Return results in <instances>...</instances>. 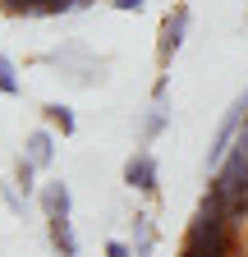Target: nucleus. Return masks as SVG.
Instances as JSON below:
<instances>
[{
	"label": "nucleus",
	"mask_w": 248,
	"mask_h": 257,
	"mask_svg": "<svg viewBox=\"0 0 248 257\" xmlns=\"http://www.w3.org/2000/svg\"><path fill=\"white\" fill-rule=\"evenodd\" d=\"M129 230H134V257H152L157 252V230H152V216H143V211H134V220H129Z\"/></svg>",
	"instance_id": "423d86ee"
},
{
	"label": "nucleus",
	"mask_w": 248,
	"mask_h": 257,
	"mask_svg": "<svg viewBox=\"0 0 248 257\" xmlns=\"http://www.w3.org/2000/svg\"><path fill=\"white\" fill-rule=\"evenodd\" d=\"M106 257H134V243H124V239H106Z\"/></svg>",
	"instance_id": "ddd939ff"
},
{
	"label": "nucleus",
	"mask_w": 248,
	"mask_h": 257,
	"mask_svg": "<svg viewBox=\"0 0 248 257\" xmlns=\"http://www.w3.org/2000/svg\"><path fill=\"white\" fill-rule=\"evenodd\" d=\"M0 198H5V207H10L14 216H23V198H19V188H14V179H10V184H0Z\"/></svg>",
	"instance_id": "f8f14e48"
},
{
	"label": "nucleus",
	"mask_w": 248,
	"mask_h": 257,
	"mask_svg": "<svg viewBox=\"0 0 248 257\" xmlns=\"http://www.w3.org/2000/svg\"><path fill=\"white\" fill-rule=\"evenodd\" d=\"M166 119H170V110L161 106V101H152V110L143 115V124H138V138H143V147L147 143H157L161 134H166Z\"/></svg>",
	"instance_id": "6e6552de"
},
{
	"label": "nucleus",
	"mask_w": 248,
	"mask_h": 257,
	"mask_svg": "<svg viewBox=\"0 0 248 257\" xmlns=\"http://www.w3.org/2000/svg\"><path fill=\"white\" fill-rule=\"evenodd\" d=\"M23 156L33 161L37 170H51L55 166V134L51 128H33V134L23 138Z\"/></svg>",
	"instance_id": "39448f33"
},
{
	"label": "nucleus",
	"mask_w": 248,
	"mask_h": 257,
	"mask_svg": "<svg viewBox=\"0 0 248 257\" xmlns=\"http://www.w3.org/2000/svg\"><path fill=\"white\" fill-rule=\"evenodd\" d=\"M37 207H42L46 220H69L74 216V193H69V184L65 179H46L37 188Z\"/></svg>",
	"instance_id": "20e7f679"
},
{
	"label": "nucleus",
	"mask_w": 248,
	"mask_h": 257,
	"mask_svg": "<svg viewBox=\"0 0 248 257\" xmlns=\"http://www.w3.org/2000/svg\"><path fill=\"white\" fill-rule=\"evenodd\" d=\"M189 23H193V10L189 5H170L166 19H161V32H157V64L170 69V60L179 55L184 37H189Z\"/></svg>",
	"instance_id": "f257e3e1"
},
{
	"label": "nucleus",
	"mask_w": 248,
	"mask_h": 257,
	"mask_svg": "<svg viewBox=\"0 0 248 257\" xmlns=\"http://www.w3.org/2000/svg\"><path fill=\"white\" fill-rule=\"evenodd\" d=\"M14 188L23 193V198H28V193H37V188H42V184H37V166H33L28 156H19V161H14Z\"/></svg>",
	"instance_id": "9d476101"
},
{
	"label": "nucleus",
	"mask_w": 248,
	"mask_h": 257,
	"mask_svg": "<svg viewBox=\"0 0 248 257\" xmlns=\"http://www.w3.org/2000/svg\"><path fill=\"white\" fill-rule=\"evenodd\" d=\"M110 5H115V10H119V14H138V10H143V5H147V0H110Z\"/></svg>",
	"instance_id": "4468645a"
},
{
	"label": "nucleus",
	"mask_w": 248,
	"mask_h": 257,
	"mask_svg": "<svg viewBox=\"0 0 248 257\" xmlns=\"http://www.w3.org/2000/svg\"><path fill=\"white\" fill-rule=\"evenodd\" d=\"M42 115H46V128H60L65 138H74V134H78V119H74V110H69L65 101H51V106H42Z\"/></svg>",
	"instance_id": "1a4fd4ad"
},
{
	"label": "nucleus",
	"mask_w": 248,
	"mask_h": 257,
	"mask_svg": "<svg viewBox=\"0 0 248 257\" xmlns=\"http://www.w3.org/2000/svg\"><path fill=\"white\" fill-rule=\"evenodd\" d=\"M46 234H51V248L60 257H78V239H74V225L69 220H46Z\"/></svg>",
	"instance_id": "0eeeda50"
},
{
	"label": "nucleus",
	"mask_w": 248,
	"mask_h": 257,
	"mask_svg": "<svg viewBox=\"0 0 248 257\" xmlns=\"http://www.w3.org/2000/svg\"><path fill=\"white\" fill-rule=\"evenodd\" d=\"M157 179H161V170H157V156H152L147 147H138L129 161H124V184H129L134 193L157 198Z\"/></svg>",
	"instance_id": "7ed1b4c3"
},
{
	"label": "nucleus",
	"mask_w": 248,
	"mask_h": 257,
	"mask_svg": "<svg viewBox=\"0 0 248 257\" xmlns=\"http://www.w3.org/2000/svg\"><path fill=\"white\" fill-rule=\"evenodd\" d=\"M0 92L5 96H23V78H19V64L10 55H0Z\"/></svg>",
	"instance_id": "9b49d317"
},
{
	"label": "nucleus",
	"mask_w": 248,
	"mask_h": 257,
	"mask_svg": "<svg viewBox=\"0 0 248 257\" xmlns=\"http://www.w3.org/2000/svg\"><path fill=\"white\" fill-rule=\"evenodd\" d=\"M83 5H92V0H74V10H83Z\"/></svg>",
	"instance_id": "2eb2a0df"
},
{
	"label": "nucleus",
	"mask_w": 248,
	"mask_h": 257,
	"mask_svg": "<svg viewBox=\"0 0 248 257\" xmlns=\"http://www.w3.org/2000/svg\"><path fill=\"white\" fill-rule=\"evenodd\" d=\"M243 124H248V92L225 110V119L216 124V138H211V147H207V170H216V166L230 156V147H234V138H239V128H243Z\"/></svg>",
	"instance_id": "f03ea898"
}]
</instances>
